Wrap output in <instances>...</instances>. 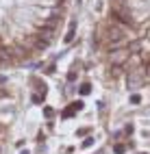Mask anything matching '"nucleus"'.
<instances>
[{"mask_svg": "<svg viewBox=\"0 0 150 154\" xmlns=\"http://www.w3.org/2000/svg\"><path fill=\"white\" fill-rule=\"evenodd\" d=\"M107 42L109 44H122L126 42V35H124V30L120 28V26H109L107 28Z\"/></svg>", "mask_w": 150, "mask_h": 154, "instance_id": "1", "label": "nucleus"}, {"mask_svg": "<svg viewBox=\"0 0 150 154\" xmlns=\"http://www.w3.org/2000/svg\"><path fill=\"white\" fill-rule=\"evenodd\" d=\"M128 54H131V52H128L126 48H120V50H113V52H109V61H111L113 65H122L124 61L128 59Z\"/></svg>", "mask_w": 150, "mask_h": 154, "instance_id": "2", "label": "nucleus"}, {"mask_svg": "<svg viewBox=\"0 0 150 154\" xmlns=\"http://www.w3.org/2000/svg\"><path fill=\"white\" fill-rule=\"evenodd\" d=\"M111 17L115 20V22H120V24H124V26H133V20H131V15H128L124 9H113V13H111Z\"/></svg>", "mask_w": 150, "mask_h": 154, "instance_id": "3", "label": "nucleus"}, {"mask_svg": "<svg viewBox=\"0 0 150 154\" xmlns=\"http://www.w3.org/2000/svg\"><path fill=\"white\" fill-rule=\"evenodd\" d=\"M139 85H144V76L139 74V72H128V87L135 89Z\"/></svg>", "mask_w": 150, "mask_h": 154, "instance_id": "4", "label": "nucleus"}, {"mask_svg": "<svg viewBox=\"0 0 150 154\" xmlns=\"http://www.w3.org/2000/svg\"><path fill=\"white\" fill-rule=\"evenodd\" d=\"M74 28H76V24L72 22V24H70V30H67V35L63 37V42L67 44V42H72V39H74Z\"/></svg>", "mask_w": 150, "mask_h": 154, "instance_id": "5", "label": "nucleus"}, {"mask_svg": "<svg viewBox=\"0 0 150 154\" xmlns=\"http://www.w3.org/2000/svg\"><path fill=\"white\" fill-rule=\"evenodd\" d=\"M78 91H81V96H87L89 91H92V85H89V83H85V85H81V89H78Z\"/></svg>", "mask_w": 150, "mask_h": 154, "instance_id": "6", "label": "nucleus"}, {"mask_svg": "<svg viewBox=\"0 0 150 154\" xmlns=\"http://www.w3.org/2000/svg\"><path fill=\"white\" fill-rule=\"evenodd\" d=\"M124 150H126L124 143H115V148H113V152H115V154H124Z\"/></svg>", "mask_w": 150, "mask_h": 154, "instance_id": "7", "label": "nucleus"}, {"mask_svg": "<svg viewBox=\"0 0 150 154\" xmlns=\"http://www.w3.org/2000/svg\"><path fill=\"white\" fill-rule=\"evenodd\" d=\"M74 113H76V109H74V104H72L70 109H65V111H63V117H72Z\"/></svg>", "mask_w": 150, "mask_h": 154, "instance_id": "8", "label": "nucleus"}, {"mask_svg": "<svg viewBox=\"0 0 150 154\" xmlns=\"http://www.w3.org/2000/svg\"><path fill=\"white\" fill-rule=\"evenodd\" d=\"M33 102H35V104H42V102H44V94H33Z\"/></svg>", "mask_w": 150, "mask_h": 154, "instance_id": "9", "label": "nucleus"}, {"mask_svg": "<svg viewBox=\"0 0 150 154\" xmlns=\"http://www.w3.org/2000/svg\"><path fill=\"white\" fill-rule=\"evenodd\" d=\"M139 102H142L139 96H131V104H139Z\"/></svg>", "mask_w": 150, "mask_h": 154, "instance_id": "10", "label": "nucleus"}, {"mask_svg": "<svg viewBox=\"0 0 150 154\" xmlns=\"http://www.w3.org/2000/svg\"><path fill=\"white\" fill-rule=\"evenodd\" d=\"M52 113H55V111H52V109H48V106H46V109H44V115H46V117H52Z\"/></svg>", "mask_w": 150, "mask_h": 154, "instance_id": "11", "label": "nucleus"}, {"mask_svg": "<svg viewBox=\"0 0 150 154\" xmlns=\"http://www.w3.org/2000/svg\"><path fill=\"white\" fill-rule=\"evenodd\" d=\"M92 143H94V139H92V137H89V139H85V141H83V148H89Z\"/></svg>", "mask_w": 150, "mask_h": 154, "instance_id": "12", "label": "nucleus"}, {"mask_svg": "<svg viewBox=\"0 0 150 154\" xmlns=\"http://www.w3.org/2000/svg\"><path fill=\"white\" fill-rule=\"evenodd\" d=\"M22 154H28V152H22Z\"/></svg>", "mask_w": 150, "mask_h": 154, "instance_id": "13", "label": "nucleus"}]
</instances>
